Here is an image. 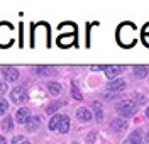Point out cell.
<instances>
[{"mask_svg":"<svg viewBox=\"0 0 149 144\" xmlns=\"http://www.w3.org/2000/svg\"><path fill=\"white\" fill-rule=\"evenodd\" d=\"M146 117L149 119V107H148V110H146Z\"/></svg>","mask_w":149,"mask_h":144,"instance_id":"cb8c5ba5","label":"cell"},{"mask_svg":"<svg viewBox=\"0 0 149 144\" xmlns=\"http://www.w3.org/2000/svg\"><path fill=\"white\" fill-rule=\"evenodd\" d=\"M93 109H95V115H97V120H102L103 112H102V105L98 102H93Z\"/></svg>","mask_w":149,"mask_h":144,"instance_id":"2e32d148","label":"cell"},{"mask_svg":"<svg viewBox=\"0 0 149 144\" xmlns=\"http://www.w3.org/2000/svg\"><path fill=\"white\" fill-rule=\"evenodd\" d=\"M134 73H136V78H146L149 73V66H142V65H139V66L134 68Z\"/></svg>","mask_w":149,"mask_h":144,"instance_id":"30bf717a","label":"cell"},{"mask_svg":"<svg viewBox=\"0 0 149 144\" xmlns=\"http://www.w3.org/2000/svg\"><path fill=\"white\" fill-rule=\"evenodd\" d=\"M26 97H27V92H26L24 86H17V88H14L12 93H10V98H12L15 104H22V102L26 100Z\"/></svg>","mask_w":149,"mask_h":144,"instance_id":"7a4b0ae2","label":"cell"},{"mask_svg":"<svg viewBox=\"0 0 149 144\" xmlns=\"http://www.w3.org/2000/svg\"><path fill=\"white\" fill-rule=\"evenodd\" d=\"M61 105H63V102H54V104H51V105L47 107V112H49V114H53V112H54V110H58Z\"/></svg>","mask_w":149,"mask_h":144,"instance_id":"d6986e66","label":"cell"},{"mask_svg":"<svg viewBox=\"0 0 149 144\" xmlns=\"http://www.w3.org/2000/svg\"><path fill=\"white\" fill-rule=\"evenodd\" d=\"M112 129L115 131V132H122V131H125L127 129V122L124 120V119H120V117H117V119H113L110 122Z\"/></svg>","mask_w":149,"mask_h":144,"instance_id":"5b68a950","label":"cell"},{"mask_svg":"<svg viewBox=\"0 0 149 144\" xmlns=\"http://www.w3.org/2000/svg\"><path fill=\"white\" fill-rule=\"evenodd\" d=\"M36 71L39 73V75H46V73H49V71H51V68H47V66H37Z\"/></svg>","mask_w":149,"mask_h":144,"instance_id":"ffe728a7","label":"cell"},{"mask_svg":"<svg viewBox=\"0 0 149 144\" xmlns=\"http://www.w3.org/2000/svg\"><path fill=\"white\" fill-rule=\"evenodd\" d=\"M122 71L120 66H117V65H110V66H105V75H107V78L110 80V78H115L119 73Z\"/></svg>","mask_w":149,"mask_h":144,"instance_id":"52a82bcc","label":"cell"},{"mask_svg":"<svg viewBox=\"0 0 149 144\" xmlns=\"http://www.w3.org/2000/svg\"><path fill=\"white\" fill-rule=\"evenodd\" d=\"M47 88H49V93H53V95H58L61 92V85L59 83H54V81L47 83Z\"/></svg>","mask_w":149,"mask_h":144,"instance_id":"4fadbf2b","label":"cell"},{"mask_svg":"<svg viewBox=\"0 0 149 144\" xmlns=\"http://www.w3.org/2000/svg\"><path fill=\"white\" fill-rule=\"evenodd\" d=\"M148 143H149V132H148Z\"/></svg>","mask_w":149,"mask_h":144,"instance_id":"d4e9b609","label":"cell"},{"mask_svg":"<svg viewBox=\"0 0 149 144\" xmlns=\"http://www.w3.org/2000/svg\"><path fill=\"white\" fill-rule=\"evenodd\" d=\"M0 144H7V141H5V137H2V136H0Z\"/></svg>","mask_w":149,"mask_h":144,"instance_id":"603a6c76","label":"cell"},{"mask_svg":"<svg viewBox=\"0 0 149 144\" xmlns=\"http://www.w3.org/2000/svg\"><path fill=\"white\" fill-rule=\"evenodd\" d=\"M12 144H29V141L24 136H15V137L12 139Z\"/></svg>","mask_w":149,"mask_h":144,"instance_id":"e0dca14e","label":"cell"},{"mask_svg":"<svg viewBox=\"0 0 149 144\" xmlns=\"http://www.w3.org/2000/svg\"><path fill=\"white\" fill-rule=\"evenodd\" d=\"M136 110H137V105H136V102H132V100H124V102H120V104L117 105V112L120 115H124V117L134 115Z\"/></svg>","mask_w":149,"mask_h":144,"instance_id":"6da1fadb","label":"cell"},{"mask_svg":"<svg viewBox=\"0 0 149 144\" xmlns=\"http://www.w3.org/2000/svg\"><path fill=\"white\" fill-rule=\"evenodd\" d=\"M59 132H63V134H66L68 131H70V119L66 117V115H61V120H59Z\"/></svg>","mask_w":149,"mask_h":144,"instance_id":"9c48e42d","label":"cell"},{"mask_svg":"<svg viewBox=\"0 0 149 144\" xmlns=\"http://www.w3.org/2000/svg\"><path fill=\"white\" fill-rule=\"evenodd\" d=\"M124 88H125V81L124 80H113V81L109 83V90L110 92H120Z\"/></svg>","mask_w":149,"mask_h":144,"instance_id":"ba28073f","label":"cell"},{"mask_svg":"<svg viewBox=\"0 0 149 144\" xmlns=\"http://www.w3.org/2000/svg\"><path fill=\"white\" fill-rule=\"evenodd\" d=\"M31 117L32 115L29 112V109H19L17 112H15V120H17L19 124H27Z\"/></svg>","mask_w":149,"mask_h":144,"instance_id":"3957f363","label":"cell"},{"mask_svg":"<svg viewBox=\"0 0 149 144\" xmlns=\"http://www.w3.org/2000/svg\"><path fill=\"white\" fill-rule=\"evenodd\" d=\"M12 122H14V120H12V117L7 115V117L2 120V129H3V131H12Z\"/></svg>","mask_w":149,"mask_h":144,"instance_id":"9a60e30c","label":"cell"},{"mask_svg":"<svg viewBox=\"0 0 149 144\" xmlns=\"http://www.w3.org/2000/svg\"><path fill=\"white\" fill-rule=\"evenodd\" d=\"M2 75L5 77V80H9V81H15L19 78V71L12 66H3L2 68Z\"/></svg>","mask_w":149,"mask_h":144,"instance_id":"277c9868","label":"cell"},{"mask_svg":"<svg viewBox=\"0 0 149 144\" xmlns=\"http://www.w3.org/2000/svg\"><path fill=\"white\" fill-rule=\"evenodd\" d=\"M7 109H9V104H7V100H5V98H0V115L5 114V112H7Z\"/></svg>","mask_w":149,"mask_h":144,"instance_id":"ac0fdd59","label":"cell"},{"mask_svg":"<svg viewBox=\"0 0 149 144\" xmlns=\"http://www.w3.org/2000/svg\"><path fill=\"white\" fill-rule=\"evenodd\" d=\"M122 144H142V132H141L139 129H137V131H134V132L129 136V139H127V141H124Z\"/></svg>","mask_w":149,"mask_h":144,"instance_id":"8992f818","label":"cell"},{"mask_svg":"<svg viewBox=\"0 0 149 144\" xmlns=\"http://www.w3.org/2000/svg\"><path fill=\"white\" fill-rule=\"evenodd\" d=\"M59 120H61V115H54L51 120H49V129L51 131H56L59 127Z\"/></svg>","mask_w":149,"mask_h":144,"instance_id":"5bb4252c","label":"cell"},{"mask_svg":"<svg viewBox=\"0 0 149 144\" xmlns=\"http://www.w3.org/2000/svg\"><path fill=\"white\" fill-rule=\"evenodd\" d=\"M39 124H41V119L37 117V115H34V117H31L27 122V129L29 131H36L37 127H39Z\"/></svg>","mask_w":149,"mask_h":144,"instance_id":"7c38bea8","label":"cell"},{"mask_svg":"<svg viewBox=\"0 0 149 144\" xmlns=\"http://www.w3.org/2000/svg\"><path fill=\"white\" fill-rule=\"evenodd\" d=\"M78 119L80 120H83V122H88L90 119H92V114H90V110L88 109H78Z\"/></svg>","mask_w":149,"mask_h":144,"instance_id":"8fae6325","label":"cell"},{"mask_svg":"<svg viewBox=\"0 0 149 144\" xmlns=\"http://www.w3.org/2000/svg\"><path fill=\"white\" fill-rule=\"evenodd\" d=\"M73 144H78V143H73Z\"/></svg>","mask_w":149,"mask_h":144,"instance_id":"484cf974","label":"cell"},{"mask_svg":"<svg viewBox=\"0 0 149 144\" xmlns=\"http://www.w3.org/2000/svg\"><path fill=\"white\" fill-rule=\"evenodd\" d=\"M5 88H7V86H5V83L0 80V92H5Z\"/></svg>","mask_w":149,"mask_h":144,"instance_id":"7402d4cb","label":"cell"},{"mask_svg":"<svg viewBox=\"0 0 149 144\" xmlns=\"http://www.w3.org/2000/svg\"><path fill=\"white\" fill-rule=\"evenodd\" d=\"M73 97L74 98H78V100H81L83 97H81V93L78 92V86H76V83H73Z\"/></svg>","mask_w":149,"mask_h":144,"instance_id":"44dd1931","label":"cell"}]
</instances>
